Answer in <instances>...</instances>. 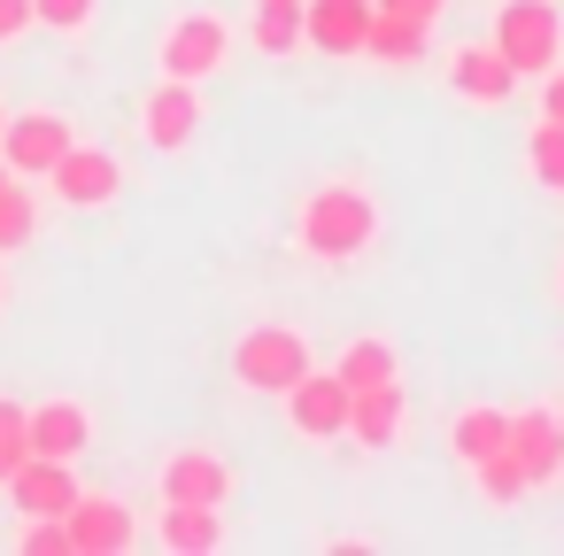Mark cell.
I'll use <instances>...</instances> for the list:
<instances>
[{"label": "cell", "mask_w": 564, "mask_h": 556, "mask_svg": "<svg viewBox=\"0 0 564 556\" xmlns=\"http://www.w3.org/2000/svg\"><path fill=\"white\" fill-rule=\"evenodd\" d=\"M0 302H9V279H0Z\"/></svg>", "instance_id": "cell-31"}, {"label": "cell", "mask_w": 564, "mask_h": 556, "mask_svg": "<svg viewBox=\"0 0 564 556\" xmlns=\"http://www.w3.org/2000/svg\"><path fill=\"white\" fill-rule=\"evenodd\" d=\"M155 494L163 502H225L232 494V464L217 448H171L163 471H155Z\"/></svg>", "instance_id": "cell-10"}, {"label": "cell", "mask_w": 564, "mask_h": 556, "mask_svg": "<svg viewBox=\"0 0 564 556\" xmlns=\"http://www.w3.org/2000/svg\"><path fill=\"white\" fill-rule=\"evenodd\" d=\"M24 556H70V525H63V517H32Z\"/></svg>", "instance_id": "cell-27"}, {"label": "cell", "mask_w": 564, "mask_h": 556, "mask_svg": "<svg viewBox=\"0 0 564 556\" xmlns=\"http://www.w3.org/2000/svg\"><path fill=\"white\" fill-rule=\"evenodd\" d=\"M32 32V0H0V47Z\"/></svg>", "instance_id": "cell-28"}, {"label": "cell", "mask_w": 564, "mask_h": 556, "mask_svg": "<svg viewBox=\"0 0 564 556\" xmlns=\"http://www.w3.org/2000/svg\"><path fill=\"white\" fill-rule=\"evenodd\" d=\"M302 371H310V340H302L294 325H256V332H240V348H232V379H240L248 394H286Z\"/></svg>", "instance_id": "cell-3"}, {"label": "cell", "mask_w": 564, "mask_h": 556, "mask_svg": "<svg viewBox=\"0 0 564 556\" xmlns=\"http://www.w3.org/2000/svg\"><path fill=\"white\" fill-rule=\"evenodd\" d=\"M24 417H32V402L0 394V487H9V479H17V464L32 456V433H24Z\"/></svg>", "instance_id": "cell-25"}, {"label": "cell", "mask_w": 564, "mask_h": 556, "mask_svg": "<svg viewBox=\"0 0 564 556\" xmlns=\"http://www.w3.org/2000/svg\"><path fill=\"white\" fill-rule=\"evenodd\" d=\"M541 117H549V124H564V63H556V70H541Z\"/></svg>", "instance_id": "cell-29"}, {"label": "cell", "mask_w": 564, "mask_h": 556, "mask_svg": "<svg viewBox=\"0 0 564 556\" xmlns=\"http://www.w3.org/2000/svg\"><path fill=\"white\" fill-rule=\"evenodd\" d=\"M63 525H70V556H124L140 541V517L117 494H78L63 510Z\"/></svg>", "instance_id": "cell-7"}, {"label": "cell", "mask_w": 564, "mask_h": 556, "mask_svg": "<svg viewBox=\"0 0 564 556\" xmlns=\"http://www.w3.org/2000/svg\"><path fill=\"white\" fill-rule=\"evenodd\" d=\"M518 78H541L556 70V47H564V17H556V0H502L495 9V40H487Z\"/></svg>", "instance_id": "cell-2"}, {"label": "cell", "mask_w": 564, "mask_h": 556, "mask_svg": "<svg viewBox=\"0 0 564 556\" xmlns=\"http://www.w3.org/2000/svg\"><path fill=\"white\" fill-rule=\"evenodd\" d=\"M471 471H479V494H487V502H525V487H533V479H525V464H518L510 448H495V456H479Z\"/></svg>", "instance_id": "cell-24"}, {"label": "cell", "mask_w": 564, "mask_h": 556, "mask_svg": "<svg viewBox=\"0 0 564 556\" xmlns=\"http://www.w3.org/2000/svg\"><path fill=\"white\" fill-rule=\"evenodd\" d=\"M47 186H55V201H70V209H109L117 186H124V171H117L109 148H78V140H70V148L55 155Z\"/></svg>", "instance_id": "cell-6"}, {"label": "cell", "mask_w": 564, "mask_h": 556, "mask_svg": "<svg viewBox=\"0 0 564 556\" xmlns=\"http://www.w3.org/2000/svg\"><path fill=\"white\" fill-rule=\"evenodd\" d=\"M225 55H232V32H225V17H209V9L171 17V32H163V47H155L163 78H186V86H202L209 70H225Z\"/></svg>", "instance_id": "cell-4"}, {"label": "cell", "mask_w": 564, "mask_h": 556, "mask_svg": "<svg viewBox=\"0 0 564 556\" xmlns=\"http://www.w3.org/2000/svg\"><path fill=\"white\" fill-rule=\"evenodd\" d=\"M502 448L525 464L533 487H549V479L564 471V417H549V410H510V440H502Z\"/></svg>", "instance_id": "cell-13"}, {"label": "cell", "mask_w": 564, "mask_h": 556, "mask_svg": "<svg viewBox=\"0 0 564 556\" xmlns=\"http://www.w3.org/2000/svg\"><path fill=\"white\" fill-rule=\"evenodd\" d=\"M70 140H78V132H70L55 109H24V117L0 124V163H9L17 178H47V171H55V155H63Z\"/></svg>", "instance_id": "cell-5"}, {"label": "cell", "mask_w": 564, "mask_h": 556, "mask_svg": "<svg viewBox=\"0 0 564 556\" xmlns=\"http://www.w3.org/2000/svg\"><path fill=\"white\" fill-rule=\"evenodd\" d=\"M448 86H456L464 101H479V109H487V101H510V94H518V70H510L495 47H464V55L448 63Z\"/></svg>", "instance_id": "cell-17"}, {"label": "cell", "mask_w": 564, "mask_h": 556, "mask_svg": "<svg viewBox=\"0 0 564 556\" xmlns=\"http://www.w3.org/2000/svg\"><path fill=\"white\" fill-rule=\"evenodd\" d=\"M279 402H286V417H294L302 440H340V433H348V386H340L333 371H317V363H310Z\"/></svg>", "instance_id": "cell-8"}, {"label": "cell", "mask_w": 564, "mask_h": 556, "mask_svg": "<svg viewBox=\"0 0 564 556\" xmlns=\"http://www.w3.org/2000/svg\"><path fill=\"white\" fill-rule=\"evenodd\" d=\"M155 541H163L171 556H209V548H225V502H163Z\"/></svg>", "instance_id": "cell-15"}, {"label": "cell", "mask_w": 564, "mask_h": 556, "mask_svg": "<svg viewBox=\"0 0 564 556\" xmlns=\"http://www.w3.org/2000/svg\"><path fill=\"white\" fill-rule=\"evenodd\" d=\"M0 178H17V171H9V163H0Z\"/></svg>", "instance_id": "cell-32"}, {"label": "cell", "mask_w": 564, "mask_h": 556, "mask_svg": "<svg viewBox=\"0 0 564 556\" xmlns=\"http://www.w3.org/2000/svg\"><path fill=\"white\" fill-rule=\"evenodd\" d=\"M9 494H17V510H24V517H63V510L78 502V471H70V464H55V456H24V464H17V479H9Z\"/></svg>", "instance_id": "cell-14"}, {"label": "cell", "mask_w": 564, "mask_h": 556, "mask_svg": "<svg viewBox=\"0 0 564 556\" xmlns=\"http://www.w3.org/2000/svg\"><path fill=\"white\" fill-rule=\"evenodd\" d=\"M525 171H533V186H549V194H564V124H533V140H525Z\"/></svg>", "instance_id": "cell-23"}, {"label": "cell", "mask_w": 564, "mask_h": 556, "mask_svg": "<svg viewBox=\"0 0 564 556\" xmlns=\"http://www.w3.org/2000/svg\"><path fill=\"white\" fill-rule=\"evenodd\" d=\"M140 132H148V148H163V155L194 148V132H202V86L163 78V86L148 94V109H140Z\"/></svg>", "instance_id": "cell-9"}, {"label": "cell", "mask_w": 564, "mask_h": 556, "mask_svg": "<svg viewBox=\"0 0 564 556\" xmlns=\"http://www.w3.org/2000/svg\"><path fill=\"white\" fill-rule=\"evenodd\" d=\"M556 286H564V279H556Z\"/></svg>", "instance_id": "cell-34"}, {"label": "cell", "mask_w": 564, "mask_h": 556, "mask_svg": "<svg viewBox=\"0 0 564 556\" xmlns=\"http://www.w3.org/2000/svg\"><path fill=\"white\" fill-rule=\"evenodd\" d=\"M402 417H410V402H402V379L348 394V440H364V448H394V440H402Z\"/></svg>", "instance_id": "cell-16"}, {"label": "cell", "mask_w": 564, "mask_h": 556, "mask_svg": "<svg viewBox=\"0 0 564 556\" xmlns=\"http://www.w3.org/2000/svg\"><path fill=\"white\" fill-rule=\"evenodd\" d=\"M0 124H9V109H0Z\"/></svg>", "instance_id": "cell-33"}, {"label": "cell", "mask_w": 564, "mask_h": 556, "mask_svg": "<svg viewBox=\"0 0 564 556\" xmlns=\"http://www.w3.org/2000/svg\"><path fill=\"white\" fill-rule=\"evenodd\" d=\"M94 9H101V0H32V24H47V32H86Z\"/></svg>", "instance_id": "cell-26"}, {"label": "cell", "mask_w": 564, "mask_h": 556, "mask_svg": "<svg viewBox=\"0 0 564 556\" xmlns=\"http://www.w3.org/2000/svg\"><path fill=\"white\" fill-rule=\"evenodd\" d=\"M24 433H32V456L78 464V456L94 448V410H86V402H32Z\"/></svg>", "instance_id": "cell-11"}, {"label": "cell", "mask_w": 564, "mask_h": 556, "mask_svg": "<svg viewBox=\"0 0 564 556\" xmlns=\"http://www.w3.org/2000/svg\"><path fill=\"white\" fill-rule=\"evenodd\" d=\"M248 32H256L263 55H294V47H302V0H256Z\"/></svg>", "instance_id": "cell-21"}, {"label": "cell", "mask_w": 564, "mask_h": 556, "mask_svg": "<svg viewBox=\"0 0 564 556\" xmlns=\"http://www.w3.org/2000/svg\"><path fill=\"white\" fill-rule=\"evenodd\" d=\"M371 9H402V17H425V24H433V17H441V0H371Z\"/></svg>", "instance_id": "cell-30"}, {"label": "cell", "mask_w": 564, "mask_h": 556, "mask_svg": "<svg viewBox=\"0 0 564 556\" xmlns=\"http://www.w3.org/2000/svg\"><path fill=\"white\" fill-rule=\"evenodd\" d=\"M333 379H340L348 394H364V386H387V379H394V348H387L379 332H364V340H348V348L333 356Z\"/></svg>", "instance_id": "cell-19"}, {"label": "cell", "mask_w": 564, "mask_h": 556, "mask_svg": "<svg viewBox=\"0 0 564 556\" xmlns=\"http://www.w3.org/2000/svg\"><path fill=\"white\" fill-rule=\"evenodd\" d=\"M364 55H379V63H417V55H425V17L371 9V24H364Z\"/></svg>", "instance_id": "cell-18"}, {"label": "cell", "mask_w": 564, "mask_h": 556, "mask_svg": "<svg viewBox=\"0 0 564 556\" xmlns=\"http://www.w3.org/2000/svg\"><path fill=\"white\" fill-rule=\"evenodd\" d=\"M32 232H40L32 186H17V178H0V255H9V248H32Z\"/></svg>", "instance_id": "cell-22"}, {"label": "cell", "mask_w": 564, "mask_h": 556, "mask_svg": "<svg viewBox=\"0 0 564 556\" xmlns=\"http://www.w3.org/2000/svg\"><path fill=\"white\" fill-rule=\"evenodd\" d=\"M371 0H302V47L317 55H364Z\"/></svg>", "instance_id": "cell-12"}, {"label": "cell", "mask_w": 564, "mask_h": 556, "mask_svg": "<svg viewBox=\"0 0 564 556\" xmlns=\"http://www.w3.org/2000/svg\"><path fill=\"white\" fill-rule=\"evenodd\" d=\"M510 440V410H487V402H471L456 425H448V448L464 456V464H479V456H495Z\"/></svg>", "instance_id": "cell-20"}, {"label": "cell", "mask_w": 564, "mask_h": 556, "mask_svg": "<svg viewBox=\"0 0 564 556\" xmlns=\"http://www.w3.org/2000/svg\"><path fill=\"white\" fill-rule=\"evenodd\" d=\"M371 232H379V209H371L364 186H310L302 209H294V240H302V255H317V263L364 255Z\"/></svg>", "instance_id": "cell-1"}]
</instances>
